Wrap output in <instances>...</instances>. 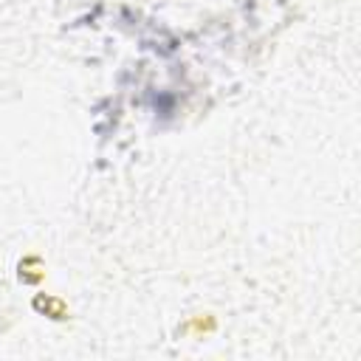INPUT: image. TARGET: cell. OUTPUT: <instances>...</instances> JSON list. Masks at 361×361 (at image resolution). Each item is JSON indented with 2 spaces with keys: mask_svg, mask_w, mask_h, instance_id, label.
I'll return each mask as SVG.
<instances>
[{
  "mask_svg": "<svg viewBox=\"0 0 361 361\" xmlns=\"http://www.w3.org/2000/svg\"><path fill=\"white\" fill-rule=\"evenodd\" d=\"M217 330V319L212 316V313H197V316H192V319H186L183 324H180V333L183 336H212Z\"/></svg>",
  "mask_w": 361,
  "mask_h": 361,
  "instance_id": "1",
  "label": "cell"
},
{
  "mask_svg": "<svg viewBox=\"0 0 361 361\" xmlns=\"http://www.w3.org/2000/svg\"><path fill=\"white\" fill-rule=\"evenodd\" d=\"M20 279L28 282V285H39L45 282V265L37 254H28L23 262H20Z\"/></svg>",
  "mask_w": 361,
  "mask_h": 361,
  "instance_id": "2",
  "label": "cell"
},
{
  "mask_svg": "<svg viewBox=\"0 0 361 361\" xmlns=\"http://www.w3.org/2000/svg\"><path fill=\"white\" fill-rule=\"evenodd\" d=\"M34 305H37L45 316H51V319H68V305H65L62 299H56V296H37Z\"/></svg>",
  "mask_w": 361,
  "mask_h": 361,
  "instance_id": "3",
  "label": "cell"
}]
</instances>
